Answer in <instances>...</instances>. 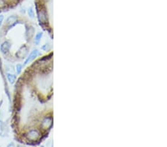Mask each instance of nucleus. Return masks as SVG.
Wrapping results in <instances>:
<instances>
[{"instance_id":"423d86ee","label":"nucleus","mask_w":167,"mask_h":147,"mask_svg":"<svg viewBox=\"0 0 167 147\" xmlns=\"http://www.w3.org/2000/svg\"><path fill=\"white\" fill-rule=\"evenodd\" d=\"M28 13H30V17H33V10H32V9H31V8H30V10H28Z\"/></svg>"},{"instance_id":"f03ea898","label":"nucleus","mask_w":167,"mask_h":147,"mask_svg":"<svg viewBox=\"0 0 167 147\" xmlns=\"http://www.w3.org/2000/svg\"><path fill=\"white\" fill-rule=\"evenodd\" d=\"M22 0H0V13L15 8Z\"/></svg>"},{"instance_id":"20e7f679","label":"nucleus","mask_w":167,"mask_h":147,"mask_svg":"<svg viewBox=\"0 0 167 147\" xmlns=\"http://www.w3.org/2000/svg\"><path fill=\"white\" fill-rule=\"evenodd\" d=\"M42 33H39L38 34H37V35L36 36L35 40L37 41V42H36V43H37V44L39 43V40H40V39H41V37H42Z\"/></svg>"},{"instance_id":"f257e3e1","label":"nucleus","mask_w":167,"mask_h":147,"mask_svg":"<svg viewBox=\"0 0 167 147\" xmlns=\"http://www.w3.org/2000/svg\"><path fill=\"white\" fill-rule=\"evenodd\" d=\"M53 0H35V6L40 25L45 28L49 22L50 13L52 10Z\"/></svg>"},{"instance_id":"7ed1b4c3","label":"nucleus","mask_w":167,"mask_h":147,"mask_svg":"<svg viewBox=\"0 0 167 147\" xmlns=\"http://www.w3.org/2000/svg\"><path fill=\"white\" fill-rule=\"evenodd\" d=\"M37 54H38V51H37V50H36V51H34L32 52V53H30V55L28 57V58L27 59V60L25 61V64H26V63H28V62H30V60H33V59L34 58V57H37Z\"/></svg>"},{"instance_id":"39448f33","label":"nucleus","mask_w":167,"mask_h":147,"mask_svg":"<svg viewBox=\"0 0 167 147\" xmlns=\"http://www.w3.org/2000/svg\"><path fill=\"white\" fill-rule=\"evenodd\" d=\"M21 69H22V65H17V73H20L21 71Z\"/></svg>"}]
</instances>
